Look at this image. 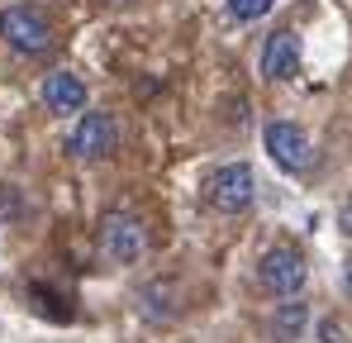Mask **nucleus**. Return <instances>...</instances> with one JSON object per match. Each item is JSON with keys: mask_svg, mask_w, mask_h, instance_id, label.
<instances>
[{"mask_svg": "<svg viewBox=\"0 0 352 343\" xmlns=\"http://www.w3.org/2000/svg\"><path fill=\"white\" fill-rule=\"evenodd\" d=\"M300 62H305V48H300V39H295L291 29H281V34H272L267 43H262V76L267 81H295L300 76Z\"/></svg>", "mask_w": 352, "mask_h": 343, "instance_id": "0eeeda50", "label": "nucleus"}, {"mask_svg": "<svg viewBox=\"0 0 352 343\" xmlns=\"http://www.w3.org/2000/svg\"><path fill=\"white\" fill-rule=\"evenodd\" d=\"M205 205L210 210H219V215H243V210H252V200H257V176L248 163H224V167H214L205 176Z\"/></svg>", "mask_w": 352, "mask_h": 343, "instance_id": "f257e3e1", "label": "nucleus"}, {"mask_svg": "<svg viewBox=\"0 0 352 343\" xmlns=\"http://www.w3.org/2000/svg\"><path fill=\"white\" fill-rule=\"evenodd\" d=\"M262 143H267V153H272V163L281 172H305L309 167V134L300 129V124H286V119H276V124H267L262 129Z\"/></svg>", "mask_w": 352, "mask_h": 343, "instance_id": "423d86ee", "label": "nucleus"}, {"mask_svg": "<svg viewBox=\"0 0 352 343\" xmlns=\"http://www.w3.org/2000/svg\"><path fill=\"white\" fill-rule=\"evenodd\" d=\"M115 148H119V124H115V114H105V110L81 114L76 129L67 134V153L76 163H105Z\"/></svg>", "mask_w": 352, "mask_h": 343, "instance_id": "39448f33", "label": "nucleus"}, {"mask_svg": "<svg viewBox=\"0 0 352 343\" xmlns=\"http://www.w3.org/2000/svg\"><path fill=\"white\" fill-rule=\"evenodd\" d=\"M343 286H348V291H352V262H348V277H343Z\"/></svg>", "mask_w": 352, "mask_h": 343, "instance_id": "f8f14e48", "label": "nucleus"}, {"mask_svg": "<svg viewBox=\"0 0 352 343\" xmlns=\"http://www.w3.org/2000/svg\"><path fill=\"white\" fill-rule=\"evenodd\" d=\"M43 105L53 114H81L86 110V81L72 72H53L43 76Z\"/></svg>", "mask_w": 352, "mask_h": 343, "instance_id": "6e6552de", "label": "nucleus"}, {"mask_svg": "<svg viewBox=\"0 0 352 343\" xmlns=\"http://www.w3.org/2000/svg\"><path fill=\"white\" fill-rule=\"evenodd\" d=\"M257 277L272 295H295L300 286L309 282V262L300 253V243H272L257 262Z\"/></svg>", "mask_w": 352, "mask_h": 343, "instance_id": "20e7f679", "label": "nucleus"}, {"mask_svg": "<svg viewBox=\"0 0 352 343\" xmlns=\"http://www.w3.org/2000/svg\"><path fill=\"white\" fill-rule=\"evenodd\" d=\"M105 5H129V0H105Z\"/></svg>", "mask_w": 352, "mask_h": 343, "instance_id": "ddd939ff", "label": "nucleus"}, {"mask_svg": "<svg viewBox=\"0 0 352 343\" xmlns=\"http://www.w3.org/2000/svg\"><path fill=\"white\" fill-rule=\"evenodd\" d=\"M0 39L24 57H43L53 48V24L34 10V5H10L0 14Z\"/></svg>", "mask_w": 352, "mask_h": 343, "instance_id": "f03ea898", "label": "nucleus"}, {"mask_svg": "<svg viewBox=\"0 0 352 343\" xmlns=\"http://www.w3.org/2000/svg\"><path fill=\"white\" fill-rule=\"evenodd\" d=\"M100 253H105V262H115V267H133V262L148 253V233L138 225V215L110 210V215L100 220Z\"/></svg>", "mask_w": 352, "mask_h": 343, "instance_id": "7ed1b4c3", "label": "nucleus"}, {"mask_svg": "<svg viewBox=\"0 0 352 343\" xmlns=\"http://www.w3.org/2000/svg\"><path fill=\"white\" fill-rule=\"evenodd\" d=\"M305 320H309V310H305L300 300H286V305L276 310V324H272V329H276V339H281V343H291V339H300Z\"/></svg>", "mask_w": 352, "mask_h": 343, "instance_id": "1a4fd4ad", "label": "nucleus"}, {"mask_svg": "<svg viewBox=\"0 0 352 343\" xmlns=\"http://www.w3.org/2000/svg\"><path fill=\"white\" fill-rule=\"evenodd\" d=\"M267 10H272V0H229V14L243 19V24H248V19H262Z\"/></svg>", "mask_w": 352, "mask_h": 343, "instance_id": "9d476101", "label": "nucleus"}, {"mask_svg": "<svg viewBox=\"0 0 352 343\" xmlns=\"http://www.w3.org/2000/svg\"><path fill=\"white\" fill-rule=\"evenodd\" d=\"M343 233H348V238H352V200H348V205H343Z\"/></svg>", "mask_w": 352, "mask_h": 343, "instance_id": "9b49d317", "label": "nucleus"}]
</instances>
